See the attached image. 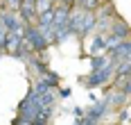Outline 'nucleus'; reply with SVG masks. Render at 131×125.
Listing matches in <instances>:
<instances>
[{
  "instance_id": "1",
  "label": "nucleus",
  "mask_w": 131,
  "mask_h": 125,
  "mask_svg": "<svg viewBox=\"0 0 131 125\" xmlns=\"http://www.w3.org/2000/svg\"><path fill=\"white\" fill-rule=\"evenodd\" d=\"M113 77H115V61L113 64H106V66H102V68H97V70H91L88 75H81L79 82H81L84 89H100V86L111 84Z\"/></svg>"
},
{
  "instance_id": "2",
  "label": "nucleus",
  "mask_w": 131,
  "mask_h": 125,
  "mask_svg": "<svg viewBox=\"0 0 131 125\" xmlns=\"http://www.w3.org/2000/svg\"><path fill=\"white\" fill-rule=\"evenodd\" d=\"M41 109V102H39V93L29 86V91H27V96L18 102V116L23 118V121H27V123H32L34 118H36V114H39Z\"/></svg>"
},
{
  "instance_id": "3",
  "label": "nucleus",
  "mask_w": 131,
  "mask_h": 125,
  "mask_svg": "<svg viewBox=\"0 0 131 125\" xmlns=\"http://www.w3.org/2000/svg\"><path fill=\"white\" fill-rule=\"evenodd\" d=\"M23 41H25L27 50L34 55V52H45L48 48H50V43L45 41V37L41 34L39 25L34 23V25H25V37H23Z\"/></svg>"
},
{
  "instance_id": "4",
  "label": "nucleus",
  "mask_w": 131,
  "mask_h": 125,
  "mask_svg": "<svg viewBox=\"0 0 131 125\" xmlns=\"http://www.w3.org/2000/svg\"><path fill=\"white\" fill-rule=\"evenodd\" d=\"M104 89V98L108 100V105H111V109L113 111H118L122 109V107H127L131 102V98L124 93V91H120V89H113L111 84H106V86H102Z\"/></svg>"
},
{
  "instance_id": "5",
  "label": "nucleus",
  "mask_w": 131,
  "mask_h": 125,
  "mask_svg": "<svg viewBox=\"0 0 131 125\" xmlns=\"http://www.w3.org/2000/svg\"><path fill=\"white\" fill-rule=\"evenodd\" d=\"M106 34H108V32H93L91 37L84 39V43H86V55L88 57H95V55L106 52V46H104Z\"/></svg>"
},
{
  "instance_id": "6",
  "label": "nucleus",
  "mask_w": 131,
  "mask_h": 125,
  "mask_svg": "<svg viewBox=\"0 0 131 125\" xmlns=\"http://www.w3.org/2000/svg\"><path fill=\"white\" fill-rule=\"evenodd\" d=\"M97 28V16L93 9H84V18H81V25H79V32H77V39L84 41L86 37H91Z\"/></svg>"
},
{
  "instance_id": "7",
  "label": "nucleus",
  "mask_w": 131,
  "mask_h": 125,
  "mask_svg": "<svg viewBox=\"0 0 131 125\" xmlns=\"http://www.w3.org/2000/svg\"><path fill=\"white\" fill-rule=\"evenodd\" d=\"M86 114H88V116H95V118L102 123L108 114H113V109H111V105H108L106 98H97L95 102H91V107L86 109Z\"/></svg>"
},
{
  "instance_id": "8",
  "label": "nucleus",
  "mask_w": 131,
  "mask_h": 125,
  "mask_svg": "<svg viewBox=\"0 0 131 125\" xmlns=\"http://www.w3.org/2000/svg\"><path fill=\"white\" fill-rule=\"evenodd\" d=\"M108 34L118 37L120 41H122V39H129V37H131V25H129V21H127V18H122V16L113 18V23H111V28H108Z\"/></svg>"
},
{
  "instance_id": "9",
  "label": "nucleus",
  "mask_w": 131,
  "mask_h": 125,
  "mask_svg": "<svg viewBox=\"0 0 131 125\" xmlns=\"http://www.w3.org/2000/svg\"><path fill=\"white\" fill-rule=\"evenodd\" d=\"M108 55H111V59H113V61L129 59V57H131V37H129V39H122V41H120L118 46L108 52Z\"/></svg>"
},
{
  "instance_id": "10",
  "label": "nucleus",
  "mask_w": 131,
  "mask_h": 125,
  "mask_svg": "<svg viewBox=\"0 0 131 125\" xmlns=\"http://www.w3.org/2000/svg\"><path fill=\"white\" fill-rule=\"evenodd\" d=\"M18 14H20V18H23V23H25V25H34V23L39 21L36 5H34V2H23V5H20V9H18Z\"/></svg>"
},
{
  "instance_id": "11",
  "label": "nucleus",
  "mask_w": 131,
  "mask_h": 125,
  "mask_svg": "<svg viewBox=\"0 0 131 125\" xmlns=\"http://www.w3.org/2000/svg\"><path fill=\"white\" fill-rule=\"evenodd\" d=\"M70 12H72L70 5H66V2H57V5H54V23H52V25H66L68 18H70Z\"/></svg>"
},
{
  "instance_id": "12",
  "label": "nucleus",
  "mask_w": 131,
  "mask_h": 125,
  "mask_svg": "<svg viewBox=\"0 0 131 125\" xmlns=\"http://www.w3.org/2000/svg\"><path fill=\"white\" fill-rule=\"evenodd\" d=\"M20 46H23V34L9 32V34H7V46H5V55L16 57V52L20 50Z\"/></svg>"
},
{
  "instance_id": "13",
  "label": "nucleus",
  "mask_w": 131,
  "mask_h": 125,
  "mask_svg": "<svg viewBox=\"0 0 131 125\" xmlns=\"http://www.w3.org/2000/svg\"><path fill=\"white\" fill-rule=\"evenodd\" d=\"M81 18H84V9H81V7H72L70 18H68V28H70V32H72V37H77L79 25H81Z\"/></svg>"
},
{
  "instance_id": "14",
  "label": "nucleus",
  "mask_w": 131,
  "mask_h": 125,
  "mask_svg": "<svg viewBox=\"0 0 131 125\" xmlns=\"http://www.w3.org/2000/svg\"><path fill=\"white\" fill-rule=\"evenodd\" d=\"M52 30H54V46H61V43H66L70 37H72L68 23H66V25H52Z\"/></svg>"
},
{
  "instance_id": "15",
  "label": "nucleus",
  "mask_w": 131,
  "mask_h": 125,
  "mask_svg": "<svg viewBox=\"0 0 131 125\" xmlns=\"http://www.w3.org/2000/svg\"><path fill=\"white\" fill-rule=\"evenodd\" d=\"M115 75H131V57L129 59H122V61H115Z\"/></svg>"
},
{
  "instance_id": "16",
  "label": "nucleus",
  "mask_w": 131,
  "mask_h": 125,
  "mask_svg": "<svg viewBox=\"0 0 131 125\" xmlns=\"http://www.w3.org/2000/svg\"><path fill=\"white\" fill-rule=\"evenodd\" d=\"M104 0H75V7H81V9H97Z\"/></svg>"
},
{
  "instance_id": "17",
  "label": "nucleus",
  "mask_w": 131,
  "mask_h": 125,
  "mask_svg": "<svg viewBox=\"0 0 131 125\" xmlns=\"http://www.w3.org/2000/svg\"><path fill=\"white\" fill-rule=\"evenodd\" d=\"M57 2H59V0H34V5H36V14H43V12L52 9Z\"/></svg>"
},
{
  "instance_id": "18",
  "label": "nucleus",
  "mask_w": 131,
  "mask_h": 125,
  "mask_svg": "<svg viewBox=\"0 0 131 125\" xmlns=\"http://www.w3.org/2000/svg\"><path fill=\"white\" fill-rule=\"evenodd\" d=\"M39 25H52L54 23V7L52 9H48V12H43V14H39V21H36Z\"/></svg>"
},
{
  "instance_id": "19",
  "label": "nucleus",
  "mask_w": 131,
  "mask_h": 125,
  "mask_svg": "<svg viewBox=\"0 0 131 125\" xmlns=\"http://www.w3.org/2000/svg\"><path fill=\"white\" fill-rule=\"evenodd\" d=\"M120 43V39L118 37H113V34H106V41H104V46H106V52H111L115 46Z\"/></svg>"
},
{
  "instance_id": "20",
  "label": "nucleus",
  "mask_w": 131,
  "mask_h": 125,
  "mask_svg": "<svg viewBox=\"0 0 131 125\" xmlns=\"http://www.w3.org/2000/svg\"><path fill=\"white\" fill-rule=\"evenodd\" d=\"M7 34H9V30L0 23V52H5V46H7Z\"/></svg>"
},
{
  "instance_id": "21",
  "label": "nucleus",
  "mask_w": 131,
  "mask_h": 125,
  "mask_svg": "<svg viewBox=\"0 0 131 125\" xmlns=\"http://www.w3.org/2000/svg\"><path fill=\"white\" fill-rule=\"evenodd\" d=\"M20 5H23V0H5V2H2V7H7V9H12V12H18Z\"/></svg>"
},
{
  "instance_id": "22",
  "label": "nucleus",
  "mask_w": 131,
  "mask_h": 125,
  "mask_svg": "<svg viewBox=\"0 0 131 125\" xmlns=\"http://www.w3.org/2000/svg\"><path fill=\"white\" fill-rule=\"evenodd\" d=\"M57 96H59V100L70 98V89H68V86H59V89H57Z\"/></svg>"
},
{
  "instance_id": "23",
  "label": "nucleus",
  "mask_w": 131,
  "mask_h": 125,
  "mask_svg": "<svg viewBox=\"0 0 131 125\" xmlns=\"http://www.w3.org/2000/svg\"><path fill=\"white\" fill-rule=\"evenodd\" d=\"M122 91H124V93L131 98V75H129V80H127V84H124V89H122Z\"/></svg>"
},
{
  "instance_id": "24",
  "label": "nucleus",
  "mask_w": 131,
  "mask_h": 125,
  "mask_svg": "<svg viewBox=\"0 0 131 125\" xmlns=\"http://www.w3.org/2000/svg\"><path fill=\"white\" fill-rule=\"evenodd\" d=\"M75 116H77V118H81V116H84V114H86V109H81V107H75Z\"/></svg>"
},
{
  "instance_id": "25",
  "label": "nucleus",
  "mask_w": 131,
  "mask_h": 125,
  "mask_svg": "<svg viewBox=\"0 0 131 125\" xmlns=\"http://www.w3.org/2000/svg\"><path fill=\"white\" fill-rule=\"evenodd\" d=\"M2 2H5V0H0V5H2Z\"/></svg>"
},
{
  "instance_id": "26",
  "label": "nucleus",
  "mask_w": 131,
  "mask_h": 125,
  "mask_svg": "<svg viewBox=\"0 0 131 125\" xmlns=\"http://www.w3.org/2000/svg\"><path fill=\"white\" fill-rule=\"evenodd\" d=\"M2 55H5V52H0V57H2Z\"/></svg>"
},
{
  "instance_id": "27",
  "label": "nucleus",
  "mask_w": 131,
  "mask_h": 125,
  "mask_svg": "<svg viewBox=\"0 0 131 125\" xmlns=\"http://www.w3.org/2000/svg\"><path fill=\"white\" fill-rule=\"evenodd\" d=\"M100 125H102V123H100Z\"/></svg>"
}]
</instances>
